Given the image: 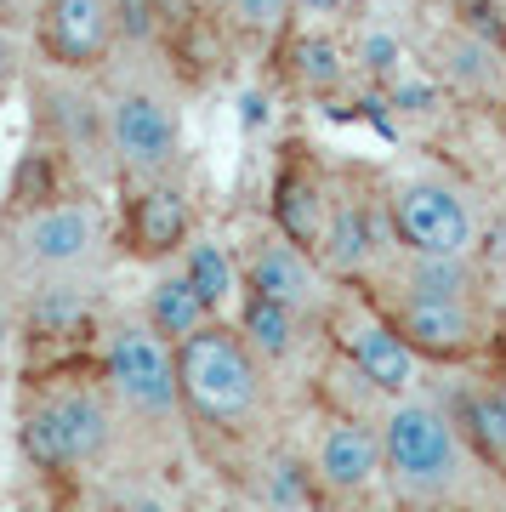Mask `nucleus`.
<instances>
[{
	"label": "nucleus",
	"instance_id": "1",
	"mask_svg": "<svg viewBox=\"0 0 506 512\" xmlns=\"http://www.w3.org/2000/svg\"><path fill=\"white\" fill-rule=\"evenodd\" d=\"M114 393L97 382H40L18 410V450L35 473H80L114 450Z\"/></svg>",
	"mask_w": 506,
	"mask_h": 512
},
{
	"label": "nucleus",
	"instance_id": "2",
	"mask_svg": "<svg viewBox=\"0 0 506 512\" xmlns=\"http://www.w3.org/2000/svg\"><path fill=\"white\" fill-rule=\"evenodd\" d=\"M262 359L239 336L234 319H211L194 330L188 342H177V376H182V410H194L211 427H239L256 416L262 404Z\"/></svg>",
	"mask_w": 506,
	"mask_h": 512
},
{
	"label": "nucleus",
	"instance_id": "3",
	"mask_svg": "<svg viewBox=\"0 0 506 512\" xmlns=\"http://www.w3.org/2000/svg\"><path fill=\"white\" fill-rule=\"evenodd\" d=\"M109 245V217L86 194H57L46 205H29L6 228V262L23 279H63L86 274Z\"/></svg>",
	"mask_w": 506,
	"mask_h": 512
},
{
	"label": "nucleus",
	"instance_id": "4",
	"mask_svg": "<svg viewBox=\"0 0 506 512\" xmlns=\"http://www.w3.org/2000/svg\"><path fill=\"white\" fill-rule=\"evenodd\" d=\"M97 376L114 393V404L137 421H177L182 416V376H177V348L160 330L137 319H114L97 336Z\"/></svg>",
	"mask_w": 506,
	"mask_h": 512
},
{
	"label": "nucleus",
	"instance_id": "5",
	"mask_svg": "<svg viewBox=\"0 0 506 512\" xmlns=\"http://www.w3.org/2000/svg\"><path fill=\"white\" fill-rule=\"evenodd\" d=\"M103 109H109L114 171L126 183H154V177H171L182 165V109L160 80L131 74L103 97Z\"/></svg>",
	"mask_w": 506,
	"mask_h": 512
},
{
	"label": "nucleus",
	"instance_id": "6",
	"mask_svg": "<svg viewBox=\"0 0 506 512\" xmlns=\"http://www.w3.org/2000/svg\"><path fill=\"white\" fill-rule=\"evenodd\" d=\"M381 456L404 495H444L467 467V439L455 416L410 393V399H393L381 416Z\"/></svg>",
	"mask_w": 506,
	"mask_h": 512
},
{
	"label": "nucleus",
	"instance_id": "7",
	"mask_svg": "<svg viewBox=\"0 0 506 512\" xmlns=\"http://www.w3.org/2000/svg\"><path fill=\"white\" fill-rule=\"evenodd\" d=\"M387 217H393L398 251L410 256H472L478 251V211L444 177H398L387 183Z\"/></svg>",
	"mask_w": 506,
	"mask_h": 512
},
{
	"label": "nucleus",
	"instance_id": "8",
	"mask_svg": "<svg viewBox=\"0 0 506 512\" xmlns=\"http://www.w3.org/2000/svg\"><path fill=\"white\" fill-rule=\"evenodd\" d=\"M35 52L52 74H97L120 46V12L114 0H40L35 12Z\"/></svg>",
	"mask_w": 506,
	"mask_h": 512
},
{
	"label": "nucleus",
	"instance_id": "9",
	"mask_svg": "<svg viewBox=\"0 0 506 512\" xmlns=\"http://www.w3.org/2000/svg\"><path fill=\"white\" fill-rule=\"evenodd\" d=\"M398 251L393 217H387V194H364L359 183H336V205H330V228L319 245L330 279H364Z\"/></svg>",
	"mask_w": 506,
	"mask_h": 512
},
{
	"label": "nucleus",
	"instance_id": "10",
	"mask_svg": "<svg viewBox=\"0 0 506 512\" xmlns=\"http://www.w3.org/2000/svg\"><path fill=\"white\" fill-rule=\"evenodd\" d=\"M330 330H336L342 359L353 365V376H359L364 387H376L387 399H410L421 387V353L398 336L393 319H376V313L353 308V313H336Z\"/></svg>",
	"mask_w": 506,
	"mask_h": 512
},
{
	"label": "nucleus",
	"instance_id": "11",
	"mask_svg": "<svg viewBox=\"0 0 506 512\" xmlns=\"http://www.w3.org/2000/svg\"><path fill=\"white\" fill-rule=\"evenodd\" d=\"M393 325L421 359H472L484 348V302L478 296H393Z\"/></svg>",
	"mask_w": 506,
	"mask_h": 512
},
{
	"label": "nucleus",
	"instance_id": "12",
	"mask_svg": "<svg viewBox=\"0 0 506 512\" xmlns=\"http://www.w3.org/2000/svg\"><path fill=\"white\" fill-rule=\"evenodd\" d=\"M194 239V200L177 177H154V183H131L126 217H120V245L137 262H171L182 245Z\"/></svg>",
	"mask_w": 506,
	"mask_h": 512
},
{
	"label": "nucleus",
	"instance_id": "13",
	"mask_svg": "<svg viewBox=\"0 0 506 512\" xmlns=\"http://www.w3.org/2000/svg\"><path fill=\"white\" fill-rule=\"evenodd\" d=\"M239 268H245V291L256 296H273V302H285V308H302V313H319L325 308V262L313 251H302L296 239H285L279 228L245 245L239 256Z\"/></svg>",
	"mask_w": 506,
	"mask_h": 512
},
{
	"label": "nucleus",
	"instance_id": "14",
	"mask_svg": "<svg viewBox=\"0 0 506 512\" xmlns=\"http://www.w3.org/2000/svg\"><path fill=\"white\" fill-rule=\"evenodd\" d=\"M330 205H336V183L325 171L302 154V148H285V160L273 171V188H268V217L285 239H296L302 251L319 256L325 245V228H330Z\"/></svg>",
	"mask_w": 506,
	"mask_h": 512
},
{
	"label": "nucleus",
	"instance_id": "15",
	"mask_svg": "<svg viewBox=\"0 0 506 512\" xmlns=\"http://www.w3.org/2000/svg\"><path fill=\"white\" fill-rule=\"evenodd\" d=\"M18 330L29 336V348H80L97 330V291L80 274L35 279V291L23 296Z\"/></svg>",
	"mask_w": 506,
	"mask_h": 512
},
{
	"label": "nucleus",
	"instance_id": "16",
	"mask_svg": "<svg viewBox=\"0 0 506 512\" xmlns=\"http://www.w3.org/2000/svg\"><path fill=\"white\" fill-rule=\"evenodd\" d=\"M313 473L319 484L336 495H359L370 490L381 473H387V456H381V427L359 416H342L330 421L325 433H319V450H313Z\"/></svg>",
	"mask_w": 506,
	"mask_h": 512
},
{
	"label": "nucleus",
	"instance_id": "17",
	"mask_svg": "<svg viewBox=\"0 0 506 512\" xmlns=\"http://www.w3.org/2000/svg\"><path fill=\"white\" fill-rule=\"evenodd\" d=\"M228 319L239 325V336L256 348V359H262V365H285V359H296V353H302V330H308L313 313L285 308V302H273V296L245 291V296H239V308L228 313Z\"/></svg>",
	"mask_w": 506,
	"mask_h": 512
},
{
	"label": "nucleus",
	"instance_id": "18",
	"mask_svg": "<svg viewBox=\"0 0 506 512\" xmlns=\"http://www.w3.org/2000/svg\"><path fill=\"white\" fill-rule=\"evenodd\" d=\"M285 80L302 97H336L353 74V57L330 29H308V35H285Z\"/></svg>",
	"mask_w": 506,
	"mask_h": 512
},
{
	"label": "nucleus",
	"instance_id": "19",
	"mask_svg": "<svg viewBox=\"0 0 506 512\" xmlns=\"http://www.w3.org/2000/svg\"><path fill=\"white\" fill-rule=\"evenodd\" d=\"M177 268L188 274V285L211 302V313H217V319H228V313L239 308V296H245V268H239V256L228 251L222 239L194 234L188 245H182Z\"/></svg>",
	"mask_w": 506,
	"mask_h": 512
},
{
	"label": "nucleus",
	"instance_id": "20",
	"mask_svg": "<svg viewBox=\"0 0 506 512\" xmlns=\"http://www.w3.org/2000/svg\"><path fill=\"white\" fill-rule=\"evenodd\" d=\"M143 319L160 330L171 348H177V342H188L194 330L211 325L217 313H211V302L188 285V274H182V268H165V274L148 285V296H143Z\"/></svg>",
	"mask_w": 506,
	"mask_h": 512
},
{
	"label": "nucleus",
	"instance_id": "21",
	"mask_svg": "<svg viewBox=\"0 0 506 512\" xmlns=\"http://www.w3.org/2000/svg\"><path fill=\"white\" fill-rule=\"evenodd\" d=\"M455 427H461L467 450H478L489 467L506 473V393L501 387H472L467 399L455 404Z\"/></svg>",
	"mask_w": 506,
	"mask_h": 512
},
{
	"label": "nucleus",
	"instance_id": "22",
	"mask_svg": "<svg viewBox=\"0 0 506 512\" xmlns=\"http://www.w3.org/2000/svg\"><path fill=\"white\" fill-rule=\"evenodd\" d=\"M478 262L472 256H410L398 262V285L393 291H416V296H478Z\"/></svg>",
	"mask_w": 506,
	"mask_h": 512
},
{
	"label": "nucleus",
	"instance_id": "23",
	"mask_svg": "<svg viewBox=\"0 0 506 512\" xmlns=\"http://www.w3.org/2000/svg\"><path fill=\"white\" fill-rule=\"evenodd\" d=\"M501 46L495 40H478L467 29H455L444 35V74H450L455 86H501Z\"/></svg>",
	"mask_w": 506,
	"mask_h": 512
},
{
	"label": "nucleus",
	"instance_id": "24",
	"mask_svg": "<svg viewBox=\"0 0 506 512\" xmlns=\"http://www.w3.org/2000/svg\"><path fill=\"white\" fill-rule=\"evenodd\" d=\"M222 6H228V18H234L239 35H251L256 46H285L290 23L302 18L296 0H222Z\"/></svg>",
	"mask_w": 506,
	"mask_h": 512
},
{
	"label": "nucleus",
	"instance_id": "25",
	"mask_svg": "<svg viewBox=\"0 0 506 512\" xmlns=\"http://www.w3.org/2000/svg\"><path fill=\"white\" fill-rule=\"evenodd\" d=\"M359 63L364 74H376V80H393L398 74V40L376 23H364V46H359Z\"/></svg>",
	"mask_w": 506,
	"mask_h": 512
},
{
	"label": "nucleus",
	"instance_id": "26",
	"mask_svg": "<svg viewBox=\"0 0 506 512\" xmlns=\"http://www.w3.org/2000/svg\"><path fill=\"white\" fill-rule=\"evenodd\" d=\"M296 12L325 23H370V0H296Z\"/></svg>",
	"mask_w": 506,
	"mask_h": 512
},
{
	"label": "nucleus",
	"instance_id": "27",
	"mask_svg": "<svg viewBox=\"0 0 506 512\" xmlns=\"http://www.w3.org/2000/svg\"><path fill=\"white\" fill-rule=\"evenodd\" d=\"M12 80H18V29H6V23H0V97H6Z\"/></svg>",
	"mask_w": 506,
	"mask_h": 512
},
{
	"label": "nucleus",
	"instance_id": "28",
	"mask_svg": "<svg viewBox=\"0 0 506 512\" xmlns=\"http://www.w3.org/2000/svg\"><path fill=\"white\" fill-rule=\"evenodd\" d=\"M35 12L40 0H0V23L6 29H35Z\"/></svg>",
	"mask_w": 506,
	"mask_h": 512
},
{
	"label": "nucleus",
	"instance_id": "29",
	"mask_svg": "<svg viewBox=\"0 0 506 512\" xmlns=\"http://www.w3.org/2000/svg\"><path fill=\"white\" fill-rule=\"evenodd\" d=\"M478 245H484L489 268H495V274H501V268H506V222H495V228H489V234L478 239Z\"/></svg>",
	"mask_w": 506,
	"mask_h": 512
},
{
	"label": "nucleus",
	"instance_id": "30",
	"mask_svg": "<svg viewBox=\"0 0 506 512\" xmlns=\"http://www.w3.org/2000/svg\"><path fill=\"white\" fill-rule=\"evenodd\" d=\"M501 285H506V268H501Z\"/></svg>",
	"mask_w": 506,
	"mask_h": 512
},
{
	"label": "nucleus",
	"instance_id": "31",
	"mask_svg": "<svg viewBox=\"0 0 506 512\" xmlns=\"http://www.w3.org/2000/svg\"><path fill=\"white\" fill-rule=\"evenodd\" d=\"M501 393H506V382H501Z\"/></svg>",
	"mask_w": 506,
	"mask_h": 512
}]
</instances>
